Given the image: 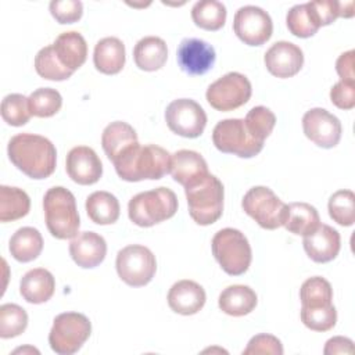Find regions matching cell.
<instances>
[{
	"label": "cell",
	"instance_id": "obj_10",
	"mask_svg": "<svg viewBox=\"0 0 355 355\" xmlns=\"http://www.w3.org/2000/svg\"><path fill=\"white\" fill-rule=\"evenodd\" d=\"M115 266L122 282L132 287H141L153 280L157 261L147 247L130 244L118 251Z\"/></svg>",
	"mask_w": 355,
	"mask_h": 355
},
{
	"label": "cell",
	"instance_id": "obj_5",
	"mask_svg": "<svg viewBox=\"0 0 355 355\" xmlns=\"http://www.w3.org/2000/svg\"><path fill=\"white\" fill-rule=\"evenodd\" d=\"M184 193L189 214L196 223L208 226L220 218L223 211V184L216 176L208 173L200 182L184 187Z\"/></svg>",
	"mask_w": 355,
	"mask_h": 355
},
{
	"label": "cell",
	"instance_id": "obj_16",
	"mask_svg": "<svg viewBox=\"0 0 355 355\" xmlns=\"http://www.w3.org/2000/svg\"><path fill=\"white\" fill-rule=\"evenodd\" d=\"M178 62L183 72L189 75H202L215 62V50L205 40L186 37L178 47Z\"/></svg>",
	"mask_w": 355,
	"mask_h": 355
},
{
	"label": "cell",
	"instance_id": "obj_26",
	"mask_svg": "<svg viewBox=\"0 0 355 355\" xmlns=\"http://www.w3.org/2000/svg\"><path fill=\"white\" fill-rule=\"evenodd\" d=\"M133 58L140 69L148 72L157 71L166 62V43L158 36H146L136 43L133 49Z\"/></svg>",
	"mask_w": 355,
	"mask_h": 355
},
{
	"label": "cell",
	"instance_id": "obj_34",
	"mask_svg": "<svg viewBox=\"0 0 355 355\" xmlns=\"http://www.w3.org/2000/svg\"><path fill=\"white\" fill-rule=\"evenodd\" d=\"M36 72L47 80H65L73 73L71 69L65 68L58 57L55 55L53 44L40 49L35 57Z\"/></svg>",
	"mask_w": 355,
	"mask_h": 355
},
{
	"label": "cell",
	"instance_id": "obj_27",
	"mask_svg": "<svg viewBox=\"0 0 355 355\" xmlns=\"http://www.w3.org/2000/svg\"><path fill=\"white\" fill-rule=\"evenodd\" d=\"M137 141L136 130L122 121L111 122L101 135V146L110 161H114L125 148Z\"/></svg>",
	"mask_w": 355,
	"mask_h": 355
},
{
	"label": "cell",
	"instance_id": "obj_23",
	"mask_svg": "<svg viewBox=\"0 0 355 355\" xmlns=\"http://www.w3.org/2000/svg\"><path fill=\"white\" fill-rule=\"evenodd\" d=\"M53 47L60 62L72 72L80 68L86 61L87 44L85 37L76 31L58 35L53 43Z\"/></svg>",
	"mask_w": 355,
	"mask_h": 355
},
{
	"label": "cell",
	"instance_id": "obj_28",
	"mask_svg": "<svg viewBox=\"0 0 355 355\" xmlns=\"http://www.w3.org/2000/svg\"><path fill=\"white\" fill-rule=\"evenodd\" d=\"M10 252L19 262H31L36 259L43 250V237L35 227H19L10 239Z\"/></svg>",
	"mask_w": 355,
	"mask_h": 355
},
{
	"label": "cell",
	"instance_id": "obj_14",
	"mask_svg": "<svg viewBox=\"0 0 355 355\" xmlns=\"http://www.w3.org/2000/svg\"><path fill=\"white\" fill-rule=\"evenodd\" d=\"M305 136L322 148H333L341 139V122L324 108H311L302 116Z\"/></svg>",
	"mask_w": 355,
	"mask_h": 355
},
{
	"label": "cell",
	"instance_id": "obj_31",
	"mask_svg": "<svg viewBox=\"0 0 355 355\" xmlns=\"http://www.w3.org/2000/svg\"><path fill=\"white\" fill-rule=\"evenodd\" d=\"M31 208L29 196L18 187L0 186V220L12 222L28 215Z\"/></svg>",
	"mask_w": 355,
	"mask_h": 355
},
{
	"label": "cell",
	"instance_id": "obj_43",
	"mask_svg": "<svg viewBox=\"0 0 355 355\" xmlns=\"http://www.w3.org/2000/svg\"><path fill=\"white\" fill-rule=\"evenodd\" d=\"M308 8L319 26L330 25L340 17V1L318 0L308 1Z\"/></svg>",
	"mask_w": 355,
	"mask_h": 355
},
{
	"label": "cell",
	"instance_id": "obj_1",
	"mask_svg": "<svg viewBox=\"0 0 355 355\" xmlns=\"http://www.w3.org/2000/svg\"><path fill=\"white\" fill-rule=\"evenodd\" d=\"M10 161L26 176L40 180L49 178L55 169L57 151L44 136L19 133L10 139L7 146Z\"/></svg>",
	"mask_w": 355,
	"mask_h": 355
},
{
	"label": "cell",
	"instance_id": "obj_49",
	"mask_svg": "<svg viewBox=\"0 0 355 355\" xmlns=\"http://www.w3.org/2000/svg\"><path fill=\"white\" fill-rule=\"evenodd\" d=\"M26 351H32V352H37L39 354V351L37 349H35V348H32V347H25V348H17L14 352L17 354V352H26Z\"/></svg>",
	"mask_w": 355,
	"mask_h": 355
},
{
	"label": "cell",
	"instance_id": "obj_41",
	"mask_svg": "<svg viewBox=\"0 0 355 355\" xmlns=\"http://www.w3.org/2000/svg\"><path fill=\"white\" fill-rule=\"evenodd\" d=\"M301 320L302 323L315 331H327L336 326L337 311L334 305L306 309L301 308Z\"/></svg>",
	"mask_w": 355,
	"mask_h": 355
},
{
	"label": "cell",
	"instance_id": "obj_32",
	"mask_svg": "<svg viewBox=\"0 0 355 355\" xmlns=\"http://www.w3.org/2000/svg\"><path fill=\"white\" fill-rule=\"evenodd\" d=\"M300 300L302 304L301 308L306 309L329 306L333 304V288L326 279L313 276L302 283L300 288Z\"/></svg>",
	"mask_w": 355,
	"mask_h": 355
},
{
	"label": "cell",
	"instance_id": "obj_45",
	"mask_svg": "<svg viewBox=\"0 0 355 355\" xmlns=\"http://www.w3.org/2000/svg\"><path fill=\"white\" fill-rule=\"evenodd\" d=\"M331 103L340 110H351L355 107V83L340 80L330 90Z\"/></svg>",
	"mask_w": 355,
	"mask_h": 355
},
{
	"label": "cell",
	"instance_id": "obj_18",
	"mask_svg": "<svg viewBox=\"0 0 355 355\" xmlns=\"http://www.w3.org/2000/svg\"><path fill=\"white\" fill-rule=\"evenodd\" d=\"M306 255L318 263H326L333 261L341 247L340 233L329 225L319 223V226L304 236L302 240Z\"/></svg>",
	"mask_w": 355,
	"mask_h": 355
},
{
	"label": "cell",
	"instance_id": "obj_17",
	"mask_svg": "<svg viewBox=\"0 0 355 355\" xmlns=\"http://www.w3.org/2000/svg\"><path fill=\"white\" fill-rule=\"evenodd\" d=\"M67 173L78 184H93L103 175V164L96 151L87 146L73 147L67 155Z\"/></svg>",
	"mask_w": 355,
	"mask_h": 355
},
{
	"label": "cell",
	"instance_id": "obj_7",
	"mask_svg": "<svg viewBox=\"0 0 355 355\" xmlns=\"http://www.w3.org/2000/svg\"><path fill=\"white\" fill-rule=\"evenodd\" d=\"M92 323L79 312H64L54 318L49 333V344L58 355L78 352L90 337Z\"/></svg>",
	"mask_w": 355,
	"mask_h": 355
},
{
	"label": "cell",
	"instance_id": "obj_44",
	"mask_svg": "<svg viewBox=\"0 0 355 355\" xmlns=\"http://www.w3.org/2000/svg\"><path fill=\"white\" fill-rule=\"evenodd\" d=\"M250 354H270V355H282L283 345L280 340L272 334H257L250 341L247 348L243 351V355Z\"/></svg>",
	"mask_w": 355,
	"mask_h": 355
},
{
	"label": "cell",
	"instance_id": "obj_46",
	"mask_svg": "<svg viewBox=\"0 0 355 355\" xmlns=\"http://www.w3.org/2000/svg\"><path fill=\"white\" fill-rule=\"evenodd\" d=\"M354 60H355V51L349 50L343 53L337 61H336V71L341 80L355 83V72H354Z\"/></svg>",
	"mask_w": 355,
	"mask_h": 355
},
{
	"label": "cell",
	"instance_id": "obj_20",
	"mask_svg": "<svg viewBox=\"0 0 355 355\" xmlns=\"http://www.w3.org/2000/svg\"><path fill=\"white\" fill-rule=\"evenodd\" d=\"M69 254L73 262L85 269L100 265L107 254V243L94 232H82L69 243Z\"/></svg>",
	"mask_w": 355,
	"mask_h": 355
},
{
	"label": "cell",
	"instance_id": "obj_40",
	"mask_svg": "<svg viewBox=\"0 0 355 355\" xmlns=\"http://www.w3.org/2000/svg\"><path fill=\"white\" fill-rule=\"evenodd\" d=\"M1 116L11 126L25 125L32 114L28 104V97L19 93H11L1 101Z\"/></svg>",
	"mask_w": 355,
	"mask_h": 355
},
{
	"label": "cell",
	"instance_id": "obj_19",
	"mask_svg": "<svg viewBox=\"0 0 355 355\" xmlns=\"http://www.w3.org/2000/svg\"><path fill=\"white\" fill-rule=\"evenodd\" d=\"M169 173L175 182L187 187L204 179L209 172L201 154L193 150H179L171 155Z\"/></svg>",
	"mask_w": 355,
	"mask_h": 355
},
{
	"label": "cell",
	"instance_id": "obj_21",
	"mask_svg": "<svg viewBox=\"0 0 355 355\" xmlns=\"http://www.w3.org/2000/svg\"><path fill=\"white\" fill-rule=\"evenodd\" d=\"M205 290L193 280L176 282L168 293L169 308L180 315H194L205 304Z\"/></svg>",
	"mask_w": 355,
	"mask_h": 355
},
{
	"label": "cell",
	"instance_id": "obj_47",
	"mask_svg": "<svg viewBox=\"0 0 355 355\" xmlns=\"http://www.w3.org/2000/svg\"><path fill=\"white\" fill-rule=\"evenodd\" d=\"M354 351V343L351 338L347 337H333L327 340L323 352L326 355H334V354H352Z\"/></svg>",
	"mask_w": 355,
	"mask_h": 355
},
{
	"label": "cell",
	"instance_id": "obj_35",
	"mask_svg": "<svg viewBox=\"0 0 355 355\" xmlns=\"http://www.w3.org/2000/svg\"><path fill=\"white\" fill-rule=\"evenodd\" d=\"M31 114L39 118H49L57 114L62 105L61 94L51 87H39L28 97Z\"/></svg>",
	"mask_w": 355,
	"mask_h": 355
},
{
	"label": "cell",
	"instance_id": "obj_22",
	"mask_svg": "<svg viewBox=\"0 0 355 355\" xmlns=\"http://www.w3.org/2000/svg\"><path fill=\"white\" fill-rule=\"evenodd\" d=\"M55 290L54 276L44 268L28 270L19 283V293L29 304H43L49 301Z\"/></svg>",
	"mask_w": 355,
	"mask_h": 355
},
{
	"label": "cell",
	"instance_id": "obj_48",
	"mask_svg": "<svg viewBox=\"0 0 355 355\" xmlns=\"http://www.w3.org/2000/svg\"><path fill=\"white\" fill-rule=\"evenodd\" d=\"M352 6H354V3H352V1H344V3H340V17L351 18V17L354 15Z\"/></svg>",
	"mask_w": 355,
	"mask_h": 355
},
{
	"label": "cell",
	"instance_id": "obj_15",
	"mask_svg": "<svg viewBox=\"0 0 355 355\" xmlns=\"http://www.w3.org/2000/svg\"><path fill=\"white\" fill-rule=\"evenodd\" d=\"M266 69L277 78H291L300 72L304 64L302 50L291 42H276L263 57Z\"/></svg>",
	"mask_w": 355,
	"mask_h": 355
},
{
	"label": "cell",
	"instance_id": "obj_38",
	"mask_svg": "<svg viewBox=\"0 0 355 355\" xmlns=\"http://www.w3.org/2000/svg\"><path fill=\"white\" fill-rule=\"evenodd\" d=\"M329 215L341 226L355 222V194L351 190H338L329 198Z\"/></svg>",
	"mask_w": 355,
	"mask_h": 355
},
{
	"label": "cell",
	"instance_id": "obj_8",
	"mask_svg": "<svg viewBox=\"0 0 355 355\" xmlns=\"http://www.w3.org/2000/svg\"><path fill=\"white\" fill-rule=\"evenodd\" d=\"M212 141L219 151L240 158L255 157L263 148V141L252 137L244 119L240 118L219 121L212 130Z\"/></svg>",
	"mask_w": 355,
	"mask_h": 355
},
{
	"label": "cell",
	"instance_id": "obj_39",
	"mask_svg": "<svg viewBox=\"0 0 355 355\" xmlns=\"http://www.w3.org/2000/svg\"><path fill=\"white\" fill-rule=\"evenodd\" d=\"M244 122L252 137L259 141H265V139L272 133L275 128L276 116L269 108L258 105L247 112Z\"/></svg>",
	"mask_w": 355,
	"mask_h": 355
},
{
	"label": "cell",
	"instance_id": "obj_33",
	"mask_svg": "<svg viewBox=\"0 0 355 355\" xmlns=\"http://www.w3.org/2000/svg\"><path fill=\"white\" fill-rule=\"evenodd\" d=\"M191 18L201 29L218 31L226 22V7L216 0H201L193 6Z\"/></svg>",
	"mask_w": 355,
	"mask_h": 355
},
{
	"label": "cell",
	"instance_id": "obj_13",
	"mask_svg": "<svg viewBox=\"0 0 355 355\" xmlns=\"http://www.w3.org/2000/svg\"><path fill=\"white\" fill-rule=\"evenodd\" d=\"M233 29L237 37L248 46H261L273 32L270 15L257 6L240 7L234 14Z\"/></svg>",
	"mask_w": 355,
	"mask_h": 355
},
{
	"label": "cell",
	"instance_id": "obj_3",
	"mask_svg": "<svg viewBox=\"0 0 355 355\" xmlns=\"http://www.w3.org/2000/svg\"><path fill=\"white\" fill-rule=\"evenodd\" d=\"M46 226L53 237L60 240L73 239L78 234L80 220L75 196L62 186L49 189L43 198Z\"/></svg>",
	"mask_w": 355,
	"mask_h": 355
},
{
	"label": "cell",
	"instance_id": "obj_42",
	"mask_svg": "<svg viewBox=\"0 0 355 355\" xmlns=\"http://www.w3.org/2000/svg\"><path fill=\"white\" fill-rule=\"evenodd\" d=\"M49 8L58 24H73L83 14V4L79 0H53Z\"/></svg>",
	"mask_w": 355,
	"mask_h": 355
},
{
	"label": "cell",
	"instance_id": "obj_25",
	"mask_svg": "<svg viewBox=\"0 0 355 355\" xmlns=\"http://www.w3.org/2000/svg\"><path fill=\"white\" fill-rule=\"evenodd\" d=\"M255 291L244 284H233L226 287L219 294V308L230 316H244L254 311L257 306Z\"/></svg>",
	"mask_w": 355,
	"mask_h": 355
},
{
	"label": "cell",
	"instance_id": "obj_24",
	"mask_svg": "<svg viewBox=\"0 0 355 355\" xmlns=\"http://www.w3.org/2000/svg\"><path fill=\"white\" fill-rule=\"evenodd\" d=\"M125 44L114 36L97 42L93 53V62L97 71L105 75L121 72L125 65Z\"/></svg>",
	"mask_w": 355,
	"mask_h": 355
},
{
	"label": "cell",
	"instance_id": "obj_4",
	"mask_svg": "<svg viewBox=\"0 0 355 355\" xmlns=\"http://www.w3.org/2000/svg\"><path fill=\"white\" fill-rule=\"evenodd\" d=\"M178 211L176 194L168 187H157L132 197L128 205L129 219L140 226L150 227L172 218Z\"/></svg>",
	"mask_w": 355,
	"mask_h": 355
},
{
	"label": "cell",
	"instance_id": "obj_11",
	"mask_svg": "<svg viewBox=\"0 0 355 355\" xmlns=\"http://www.w3.org/2000/svg\"><path fill=\"white\" fill-rule=\"evenodd\" d=\"M252 93L248 78L240 72H229L211 83L207 89V101L218 111H233L244 105Z\"/></svg>",
	"mask_w": 355,
	"mask_h": 355
},
{
	"label": "cell",
	"instance_id": "obj_6",
	"mask_svg": "<svg viewBox=\"0 0 355 355\" xmlns=\"http://www.w3.org/2000/svg\"><path fill=\"white\" fill-rule=\"evenodd\" d=\"M212 254L220 268L230 276H240L248 270L252 251L251 245L237 229L225 227L215 233L212 243Z\"/></svg>",
	"mask_w": 355,
	"mask_h": 355
},
{
	"label": "cell",
	"instance_id": "obj_37",
	"mask_svg": "<svg viewBox=\"0 0 355 355\" xmlns=\"http://www.w3.org/2000/svg\"><path fill=\"white\" fill-rule=\"evenodd\" d=\"M286 24L294 36L302 39L313 36L320 28L313 19L306 3L293 6L286 15Z\"/></svg>",
	"mask_w": 355,
	"mask_h": 355
},
{
	"label": "cell",
	"instance_id": "obj_9",
	"mask_svg": "<svg viewBox=\"0 0 355 355\" xmlns=\"http://www.w3.org/2000/svg\"><path fill=\"white\" fill-rule=\"evenodd\" d=\"M241 207L261 227L275 230L283 226L287 215V204H284L269 187H251L243 197Z\"/></svg>",
	"mask_w": 355,
	"mask_h": 355
},
{
	"label": "cell",
	"instance_id": "obj_12",
	"mask_svg": "<svg viewBox=\"0 0 355 355\" xmlns=\"http://www.w3.org/2000/svg\"><path fill=\"white\" fill-rule=\"evenodd\" d=\"M168 128L183 137L196 139L201 136L207 125V114L202 107L191 98H178L165 110Z\"/></svg>",
	"mask_w": 355,
	"mask_h": 355
},
{
	"label": "cell",
	"instance_id": "obj_29",
	"mask_svg": "<svg viewBox=\"0 0 355 355\" xmlns=\"http://www.w3.org/2000/svg\"><path fill=\"white\" fill-rule=\"evenodd\" d=\"M119 202L108 191H94L86 198V212L97 225H111L119 218Z\"/></svg>",
	"mask_w": 355,
	"mask_h": 355
},
{
	"label": "cell",
	"instance_id": "obj_30",
	"mask_svg": "<svg viewBox=\"0 0 355 355\" xmlns=\"http://www.w3.org/2000/svg\"><path fill=\"white\" fill-rule=\"evenodd\" d=\"M320 223L316 208L308 202H291L287 204V215L283 226L294 233L305 236L313 232Z\"/></svg>",
	"mask_w": 355,
	"mask_h": 355
},
{
	"label": "cell",
	"instance_id": "obj_2",
	"mask_svg": "<svg viewBox=\"0 0 355 355\" xmlns=\"http://www.w3.org/2000/svg\"><path fill=\"white\" fill-rule=\"evenodd\" d=\"M112 164L122 180H157L169 172L171 154L159 146H140L137 141L125 148Z\"/></svg>",
	"mask_w": 355,
	"mask_h": 355
},
{
	"label": "cell",
	"instance_id": "obj_36",
	"mask_svg": "<svg viewBox=\"0 0 355 355\" xmlns=\"http://www.w3.org/2000/svg\"><path fill=\"white\" fill-rule=\"evenodd\" d=\"M28 326L26 311L17 304H3L0 306V337L11 338L25 331Z\"/></svg>",
	"mask_w": 355,
	"mask_h": 355
}]
</instances>
